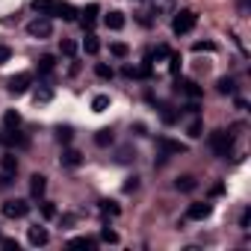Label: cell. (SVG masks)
<instances>
[{
    "label": "cell",
    "instance_id": "obj_1",
    "mask_svg": "<svg viewBox=\"0 0 251 251\" xmlns=\"http://www.w3.org/2000/svg\"><path fill=\"white\" fill-rule=\"evenodd\" d=\"M195 24H198V12H192V9H175V15H172V33L175 36H186V33H192L195 30Z\"/></svg>",
    "mask_w": 251,
    "mask_h": 251
},
{
    "label": "cell",
    "instance_id": "obj_2",
    "mask_svg": "<svg viewBox=\"0 0 251 251\" xmlns=\"http://www.w3.org/2000/svg\"><path fill=\"white\" fill-rule=\"evenodd\" d=\"M210 148H213L216 157H227L230 148H233V136L227 130H213L210 133Z\"/></svg>",
    "mask_w": 251,
    "mask_h": 251
},
{
    "label": "cell",
    "instance_id": "obj_3",
    "mask_svg": "<svg viewBox=\"0 0 251 251\" xmlns=\"http://www.w3.org/2000/svg\"><path fill=\"white\" fill-rule=\"evenodd\" d=\"M27 33H30L33 39H50V36H53V21H50L48 15H39V18H33V21L27 24Z\"/></svg>",
    "mask_w": 251,
    "mask_h": 251
},
{
    "label": "cell",
    "instance_id": "obj_4",
    "mask_svg": "<svg viewBox=\"0 0 251 251\" xmlns=\"http://www.w3.org/2000/svg\"><path fill=\"white\" fill-rule=\"evenodd\" d=\"M30 213V204L24 201V198H9V201H3V216L6 219H24Z\"/></svg>",
    "mask_w": 251,
    "mask_h": 251
},
{
    "label": "cell",
    "instance_id": "obj_5",
    "mask_svg": "<svg viewBox=\"0 0 251 251\" xmlns=\"http://www.w3.org/2000/svg\"><path fill=\"white\" fill-rule=\"evenodd\" d=\"M30 83H33V74H30V71H21V74H15V77L6 80V86H9L12 95H24V92L30 89Z\"/></svg>",
    "mask_w": 251,
    "mask_h": 251
},
{
    "label": "cell",
    "instance_id": "obj_6",
    "mask_svg": "<svg viewBox=\"0 0 251 251\" xmlns=\"http://www.w3.org/2000/svg\"><path fill=\"white\" fill-rule=\"evenodd\" d=\"M50 15H56V18H62V21H77V9L71 6V3H50V12H48V18Z\"/></svg>",
    "mask_w": 251,
    "mask_h": 251
},
{
    "label": "cell",
    "instance_id": "obj_7",
    "mask_svg": "<svg viewBox=\"0 0 251 251\" xmlns=\"http://www.w3.org/2000/svg\"><path fill=\"white\" fill-rule=\"evenodd\" d=\"M210 213H213V207H210L207 201H204V204L198 201V204H189V210H186V219H192V222H201V219H207Z\"/></svg>",
    "mask_w": 251,
    "mask_h": 251
},
{
    "label": "cell",
    "instance_id": "obj_8",
    "mask_svg": "<svg viewBox=\"0 0 251 251\" xmlns=\"http://www.w3.org/2000/svg\"><path fill=\"white\" fill-rule=\"evenodd\" d=\"M175 9H177V3L175 0H151V12L160 18V15H175Z\"/></svg>",
    "mask_w": 251,
    "mask_h": 251
},
{
    "label": "cell",
    "instance_id": "obj_9",
    "mask_svg": "<svg viewBox=\"0 0 251 251\" xmlns=\"http://www.w3.org/2000/svg\"><path fill=\"white\" fill-rule=\"evenodd\" d=\"M27 239H30V245H36V248H39V245H48V239H50V236H48V230H45V227H39V225H36V227H30Z\"/></svg>",
    "mask_w": 251,
    "mask_h": 251
},
{
    "label": "cell",
    "instance_id": "obj_10",
    "mask_svg": "<svg viewBox=\"0 0 251 251\" xmlns=\"http://www.w3.org/2000/svg\"><path fill=\"white\" fill-rule=\"evenodd\" d=\"M157 145H160V151H163V160H166V154H183V151H186L180 142H172V139H157Z\"/></svg>",
    "mask_w": 251,
    "mask_h": 251
},
{
    "label": "cell",
    "instance_id": "obj_11",
    "mask_svg": "<svg viewBox=\"0 0 251 251\" xmlns=\"http://www.w3.org/2000/svg\"><path fill=\"white\" fill-rule=\"evenodd\" d=\"M45 189H48V180H45L42 175H33V177H30V195H33V198H42Z\"/></svg>",
    "mask_w": 251,
    "mask_h": 251
},
{
    "label": "cell",
    "instance_id": "obj_12",
    "mask_svg": "<svg viewBox=\"0 0 251 251\" xmlns=\"http://www.w3.org/2000/svg\"><path fill=\"white\" fill-rule=\"evenodd\" d=\"M0 169L15 177V172H18V157H15V154H3V157H0Z\"/></svg>",
    "mask_w": 251,
    "mask_h": 251
},
{
    "label": "cell",
    "instance_id": "obj_13",
    "mask_svg": "<svg viewBox=\"0 0 251 251\" xmlns=\"http://www.w3.org/2000/svg\"><path fill=\"white\" fill-rule=\"evenodd\" d=\"M98 12H100V9H98L95 3H89V6L83 9V27H86V30H92V27H95V21H98Z\"/></svg>",
    "mask_w": 251,
    "mask_h": 251
},
{
    "label": "cell",
    "instance_id": "obj_14",
    "mask_svg": "<svg viewBox=\"0 0 251 251\" xmlns=\"http://www.w3.org/2000/svg\"><path fill=\"white\" fill-rule=\"evenodd\" d=\"M83 163V154L80 151H74V148H68L65 154H62V166H68V169H77Z\"/></svg>",
    "mask_w": 251,
    "mask_h": 251
},
{
    "label": "cell",
    "instance_id": "obj_15",
    "mask_svg": "<svg viewBox=\"0 0 251 251\" xmlns=\"http://www.w3.org/2000/svg\"><path fill=\"white\" fill-rule=\"evenodd\" d=\"M103 24H106L109 30H121V27H124V12H109V15L103 18Z\"/></svg>",
    "mask_w": 251,
    "mask_h": 251
},
{
    "label": "cell",
    "instance_id": "obj_16",
    "mask_svg": "<svg viewBox=\"0 0 251 251\" xmlns=\"http://www.w3.org/2000/svg\"><path fill=\"white\" fill-rule=\"evenodd\" d=\"M177 89H180L183 95H189L192 100H195V98H201V89H198V86H195L192 80H180V83H177Z\"/></svg>",
    "mask_w": 251,
    "mask_h": 251
},
{
    "label": "cell",
    "instance_id": "obj_17",
    "mask_svg": "<svg viewBox=\"0 0 251 251\" xmlns=\"http://www.w3.org/2000/svg\"><path fill=\"white\" fill-rule=\"evenodd\" d=\"M21 124V112H15V109H6V115H3V127L6 130H15Z\"/></svg>",
    "mask_w": 251,
    "mask_h": 251
},
{
    "label": "cell",
    "instance_id": "obj_18",
    "mask_svg": "<svg viewBox=\"0 0 251 251\" xmlns=\"http://www.w3.org/2000/svg\"><path fill=\"white\" fill-rule=\"evenodd\" d=\"M83 48H86V53H89V56H95V53L100 50V42H98V36H95V33H86V42H83Z\"/></svg>",
    "mask_w": 251,
    "mask_h": 251
},
{
    "label": "cell",
    "instance_id": "obj_19",
    "mask_svg": "<svg viewBox=\"0 0 251 251\" xmlns=\"http://www.w3.org/2000/svg\"><path fill=\"white\" fill-rule=\"evenodd\" d=\"M175 186H177L180 192H192V189L198 186V180H195L192 175H183V177H177V183H175Z\"/></svg>",
    "mask_w": 251,
    "mask_h": 251
},
{
    "label": "cell",
    "instance_id": "obj_20",
    "mask_svg": "<svg viewBox=\"0 0 251 251\" xmlns=\"http://www.w3.org/2000/svg\"><path fill=\"white\" fill-rule=\"evenodd\" d=\"M95 145H100V148H106V145H112V130H98L95 133Z\"/></svg>",
    "mask_w": 251,
    "mask_h": 251
},
{
    "label": "cell",
    "instance_id": "obj_21",
    "mask_svg": "<svg viewBox=\"0 0 251 251\" xmlns=\"http://www.w3.org/2000/svg\"><path fill=\"white\" fill-rule=\"evenodd\" d=\"M109 53H112V56H118V59H124V56L130 53V48L124 45V42H112V45H109Z\"/></svg>",
    "mask_w": 251,
    "mask_h": 251
},
{
    "label": "cell",
    "instance_id": "obj_22",
    "mask_svg": "<svg viewBox=\"0 0 251 251\" xmlns=\"http://www.w3.org/2000/svg\"><path fill=\"white\" fill-rule=\"evenodd\" d=\"M53 68H56V59L53 56H42L39 59V74H50Z\"/></svg>",
    "mask_w": 251,
    "mask_h": 251
},
{
    "label": "cell",
    "instance_id": "obj_23",
    "mask_svg": "<svg viewBox=\"0 0 251 251\" xmlns=\"http://www.w3.org/2000/svg\"><path fill=\"white\" fill-rule=\"evenodd\" d=\"M50 98H53V89H50V86H45V83H42V86H39V89H36V100H39V103H48V100H50Z\"/></svg>",
    "mask_w": 251,
    "mask_h": 251
},
{
    "label": "cell",
    "instance_id": "obj_24",
    "mask_svg": "<svg viewBox=\"0 0 251 251\" xmlns=\"http://www.w3.org/2000/svg\"><path fill=\"white\" fill-rule=\"evenodd\" d=\"M68 248H95V239H89V236H74V239L68 242Z\"/></svg>",
    "mask_w": 251,
    "mask_h": 251
},
{
    "label": "cell",
    "instance_id": "obj_25",
    "mask_svg": "<svg viewBox=\"0 0 251 251\" xmlns=\"http://www.w3.org/2000/svg\"><path fill=\"white\" fill-rule=\"evenodd\" d=\"M109 106V95H95V100H92V109L95 112H103Z\"/></svg>",
    "mask_w": 251,
    "mask_h": 251
},
{
    "label": "cell",
    "instance_id": "obj_26",
    "mask_svg": "<svg viewBox=\"0 0 251 251\" xmlns=\"http://www.w3.org/2000/svg\"><path fill=\"white\" fill-rule=\"evenodd\" d=\"M59 50H62L65 56H74V53H77V42H74V39H62V45H59Z\"/></svg>",
    "mask_w": 251,
    "mask_h": 251
},
{
    "label": "cell",
    "instance_id": "obj_27",
    "mask_svg": "<svg viewBox=\"0 0 251 251\" xmlns=\"http://www.w3.org/2000/svg\"><path fill=\"white\" fill-rule=\"evenodd\" d=\"M180 65H183L180 53H169V71H172V74H180Z\"/></svg>",
    "mask_w": 251,
    "mask_h": 251
},
{
    "label": "cell",
    "instance_id": "obj_28",
    "mask_svg": "<svg viewBox=\"0 0 251 251\" xmlns=\"http://www.w3.org/2000/svg\"><path fill=\"white\" fill-rule=\"evenodd\" d=\"M216 89H219L222 95H233V80H230V77H222V80L216 83Z\"/></svg>",
    "mask_w": 251,
    "mask_h": 251
},
{
    "label": "cell",
    "instance_id": "obj_29",
    "mask_svg": "<svg viewBox=\"0 0 251 251\" xmlns=\"http://www.w3.org/2000/svg\"><path fill=\"white\" fill-rule=\"evenodd\" d=\"M50 3H53V0H33V9H36L39 15H48V12H50Z\"/></svg>",
    "mask_w": 251,
    "mask_h": 251
},
{
    "label": "cell",
    "instance_id": "obj_30",
    "mask_svg": "<svg viewBox=\"0 0 251 251\" xmlns=\"http://www.w3.org/2000/svg\"><path fill=\"white\" fill-rule=\"evenodd\" d=\"M95 74L103 77V80H112V68H109L106 62H98V65H95Z\"/></svg>",
    "mask_w": 251,
    "mask_h": 251
},
{
    "label": "cell",
    "instance_id": "obj_31",
    "mask_svg": "<svg viewBox=\"0 0 251 251\" xmlns=\"http://www.w3.org/2000/svg\"><path fill=\"white\" fill-rule=\"evenodd\" d=\"M186 133H189L192 139H198V136H201V121H198V118H192V121H189V127H186Z\"/></svg>",
    "mask_w": 251,
    "mask_h": 251
},
{
    "label": "cell",
    "instance_id": "obj_32",
    "mask_svg": "<svg viewBox=\"0 0 251 251\" xmlns=\"http://www.w3.org/2000/svg\"><path fill=\"white\" fill-rule=\"evenodd\" d=\"M100 213H103V216H118V207H115L112 201H103V204H100Z\"/></svg>",
    "mask_w": 251,
    "mask_h": 251
},
{
    "label": "cell",
    "instance_id": "obj_33",
    "mask_svg": "<svg viewBox=\"0 0 251 251\" xmlns=\"http://www.w3.org/2000/svg\"><path fill=\"white\" fill-rule=\"evenodd\" d=\"M9 59H12V48L9 45H0V65L9 62Z\"/></svg>",
    "mask_w": 251,
    "mask_h": 251
},
{
    "label": "cell",
    "instance_id": "obj_34",
    "mask_svg": "<svg viewBox=\"0 0 251 251\" xmlns=\"http://www.w3.org/2000/svg\"><path fill=\"white\" fill-rule=\"evenodd\" d=\"M100 239H103V242H118V233L109 230V227H103V230H100Z\"/></svg>",
    "mask_w": 251,
    "mask_h": 251
},
{
    "label": "cell",
    "instance_id": "obj_35",
    "mask_svg": "<svg viewBox=\"0 0 251 251\" xmlns=\"http://www.w3.org/2000/svg\"><path fill=\"white\" fill-rule=\"evenodd\" d=\"M56 136H59V142H65V145H68L74 133H71V127H59V133H56Z\"/></svg>",
    "mask_w": 251,
    "mask_h": 251
},
{
    "label": "cell",
    "instance_id": "obj_36",
    "mask_svg": "<svg viewBox=\"0 0 251 251\" xmlns=\"http://www.w3.org/2000/svg\"><path fill=\"white\" fill-rule=\"evenodd\" d=\"M42 213H45V219H53V216H56V207H53L50 201H45V204H42Z\"/></svg>",
    "mask_w": 251,
    "mask_h": 251
},
{
    "label": "cell",
    "instance_id": "obj_37",
    "mask_svg": "<svg viewBox=\"0 0 251 251\" xmlns=\"http://www.w3.org/2000/svg\"><path fill=\"white\" fill-rule=\"evenodd\" d=\"M0 245H3L6 251H18V239H3L0 236Z\"/></svg>",
    "mask_w": 251,
    "mask_h": 251
},
{
    "label": "cell",
    "instance_id": "obj_38",
    "mask_svg": "<svg viewBox=\"0 0 251 251\" xmlns=\"http://www.w3.org/2000/svg\"><path fill=\"white\" fill-rule=\"evenodd\" d=\"M148 56H157V59H166V56H169V48H166V45H160V48H157L154 53H148Z\"/></svg>",
    "mask_w": 251,
    "mask_h": 251
},
{
    "label": "cell",
    "instance_id": "obj_39",
    "mask_svg": "<svg viewBox=\"0 0 251 251\" xmlns=\"http://www.w3.org/2000/svg\"><path fill=\"white\" fill-rule=\"evenodd\" d=\"M213 48H216L213 42H195V50H198V53H201V50H213Z\"/></svg>",
    "mask_w": 251,
    "mask_h": 251
},
{
    "label": "cell",
    "instance_id": "obj_40",
    "mask_svg": "<svg viewBox=\"0 0 251 251\" xmlns=\"http://www.w3.org/2000/svg\"><path fill=\"white\" fill-rule=\"evenodd\" d=\"M248 219H251V210H242V219H239V227H248Z\"/></svg>",
    "mask_w": 251,
    "mask_h": 251
},
{
    "label": "cell",
    "instance_id": "obj_41",
    "mask_svg": "<svg viewBox=\"0 0 251 251\" xmlns=\"http://www.w3.org/2000/svg\"><path fill=\"white\" fill-rule=\"evenodd\" d=\"M9 183H12V175L3 172V175H0V186H9Z\"/></svg>",
    "mask_w": 251,
    "mask_h": 251
},
{
    "label": "cell",
    "instance_id": "obj_42",
    "mask_svg": "<svg viewBox=\"0 0 251 251\" xmlns=\"http://www.w3.org/2000/svg\"><path fill=\"white\" fill-rule=\"evenodd\" d=\"M239 15H248V0H239Z\"/></svg>",
    "mask_w": 251,
    "mask_h": 251
},
{
    "label": "cell",
    "instance_id": "obj_43",
    "mask_svg": "<svg viewBox=\"0 0 251 251\" xmlns=\"http://www.w3.org/2000/svg\"><path fill=\"white\" fill-rule=\"evenodd\" d=\"M0 139H3V136H0Z\"/></svg>",
    "mask_w": 251,
    "mask_h": 251
}]
</instances>
